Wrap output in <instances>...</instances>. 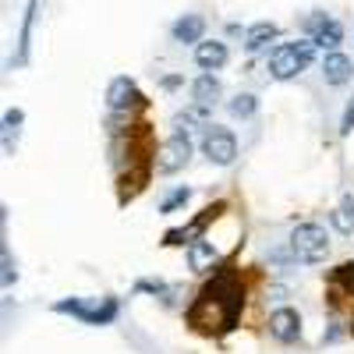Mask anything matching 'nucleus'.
<instances>
[{
    "label": "nucleus",
    "instance_id": "nucleus-1",
    "mask_svg": "<svg viewBox=\"0 0 354 354\" xmlns=\"http://www.w3.org/2000/svg\"><path fill=\"white\" fill-rule=\"evenodd\" d=\"M245 308V290L238 283V273L230 266H220L213 280L198 290L195 305L188 308V326L198 333L213 337V333H230L238 326V315Z\"/></svg>",
    "mask_w": 354,
    "mask_h": 354
},
{
    "label": "nucleus",
    "instance_id": "nucleus-2",
    "mask_svg": "<svg viewBox=\"0 0 354 354\" xmlns=\"http://www.w3.org/2000/svg\"><path fill=\"white\" fill-rule=\"evenodd\" d=\"M315 57V43L312 39H298V43H280L273 53H270V75L277 82H287L294 75H301Z\"/></svg>",
    "mask_w": 354,
    "mask_h": 354
},
{
    "label": "nucleus",
    "instance_id": "nucleus-3",
    "mask_svg": "<svg viewBox=\"0 0 354 354\" xmlns=\"http://www.w3.org/2000/svg\"><path fill=\"white\" fill-rule=\"evenodd\" d=\"M330 252V238L319 223H298L290 230V255L298 262H319Z\"/></svg>",
    "mask_w": 354,
    "mask_h": 354
},
{
    "label": "nucleus",
    "instance_id": "nucleus-4",
    "mask_svg": "<svg viewBox=\"0 0 354 354\" xmlns=\"http://www.w3.org/2000/svg\"><path fill=\"white\" fill-rule=\"evenodd\" d=\"M53 312H61V315H75L82 322H88V326H106V322L117 319V298H103L96 305H88L82 298H64V301H57Z\"/></svg>",
    "mask_w": 354,
    "mask_h": 354
},
{
    "label": "nucleus",
    "instance_id": "nucleus-5",
    "mask_svg": "<svg viewBox=\"0 0 354 354\" xmlns=\"http://www.w3.org/2000/svg\"><path fill=\"white\" fill-rule=\"evenodd\" d=\"M202 153L209 156V163L216 167H230L234 160H238V138H234L227 128H209L202 135Z\"/></svg>",
    "mask_w": 354,
    "mask_h": 354
},
{
    "label": "nucleus",
    "instance_id": "nucleus-6",
    "mask_svg": "<svg viewBox=\"0 0 354 354\" xmlns=\"http://www.w3.org/2000/svg\"><path fill=\"white\" fill-rule=\"evenodd\" d=\"M188 160H192V138H188L185 128H177V131L163 142L156 167H160V174H174V170H181Z\"/></svg>",
    "mask_w": 354,
    "mask_h": 354
},
{
    "label": "nucleus",
    "instance_id": "nucleus-7",
    "mask_svg": "<svg viewBox=\"0 0 354 354\" xmlns=\"http://www.w3.org/2000/svg\"><path fill=\"white\" fill-rule=\"evenodd\" d=\"M308 39L322 50H337L344 43V28L330 15H315V18H308Z\"/></svg>",
    "mask_w": 354,
    "mask_h": 354
},
{
    "label": "nucleus",
    "instance_id": "nucleus-8",
    "mask_svg": "<svg viewBox=\"0 0 354 354\" xmlns=\"http://www.w3.org/2000/svg\"><path fill=\"white\" fill-rule=\"evenodd\" d=\"M216 213H223V202L205 205L202 216H198L195 223H188V227H181V230H167V234H163V245H195V241H198V234L205 230V223L216 220Z\"/></svg>",
    "mask_w": 354,
    "mask_h": 354
},
{
    "label": "nucleus",
    "instance_id": "nucleus-9",
    "mask_svg": "<svg viewBox=\"0 0 354 354\" xmlns=\"http://www.w3.org/2000/svg\"><path fill=\"white\" fill-rule=\"evenodd\" d=\"M270 333L280 340V344H294L301 337V315L294 308H277L270 315Z\"/></svg>",
    "mask_w": 354,
    "mask_h": 354
},
{
    "label": "nucleus",
    "instance_id": "nucleus-10",
    "mask_svg": "<svg viewBox=\"0 0 354 354\" xmlns=\"http://www.w3.org/2000/svg\"><path fill=\"white\" fill-rule=\"evenodd\" d=\"M351 71H354L351 57H344V53H337V50H330L326 57H322V78H326L330 85H344V82H351Z\"/></svg>",
    "mask_w": 354,
    "mask_h": 354
},
{
    "label": "nucleus",
    "instance_id": "nucleus-11",
    "mask_svg": "<svg viewBox=\"0 0 354 354\" xmlns=\"http://www.w3.org/2000/svg\"><path fill=\"white\" fill-rule=\"evenodd\" d=\"M195 64L202 68V71H216V68H223L227 64V46L223 43H195Z\"/></svg>",
    "mask_w": 354,
    "mask_h": 354
},
{
    "label": "nucleus",
    "instance_id": "nucleus-12",
    "mask_svg": "<svg viewBox=\"0 0 354 354\" xmlns=\"http://www.w3.org/2000/svg\"><path fill=\"white\" fill-rule=\"evenodd\" d=\"M174 39L177 43H202V32H205V18L202 15H185L174 21Z\"/></svg>",
    "mask_w": 354,
    "mask_h": 354
},
{
    "label": "nucleus",
    "instance_id": "nucleus-13",
    "mask_svg": "<svg viewBox=\"0 0 354 354\" xmlns=\"http://www.w3.org/2000/svg\"><path fill=\"white\" fill-rule=\"evenodd\" d=\"M138 100H142V96H138V88H135L131 78H113V82H110L106 103H110L113 110H124V106H131V103H138Z\"/></svg>",
    "mask_w": 354,
    "mask_h": 354
},
{
    "label": "nucleus",
    "instance_id": "nucleus-14",
    "mask_svg": "<svg viewBox=\"0 0 354 354\" xmlns=\"http://www.w3.org/2000/svg\"><path fill=\"white\" fill-rule=\"evenodd\" d=\"M277 36H280V28H277L273 21H259V25H252L248 32H245V50L255 53V50H262V46H270Z\"/></svg>",
    "mask_w": 354,
    "mask_h": 354
},
{
    "label": "nucleus",
    "instance_id": "nucleus-15",
    "mask_svg": "<svg viewBox=\"0 0 354 354\" xmlns=\"http://www.w3.org/2000/svg\"><path fill=\"white\" fill-rule=\"evenodd\" d=\"M36 11H39V4H36V0H28V8H25V21H21V36H18V57L11 61V68L25 64V57H28V43H32V25H36Z\"/></svg>",
    "mask_w": 354,
    "mask_h": 354
},
{
    "label": "nucleus",
    "instance_id": "nucleus-16",
    "mask_svg": "<svg viewBox=\"0 0 354 354\" xmlns=\"http://www.w3.org/2000/svg\"><path fill=\"white\" fill-rule=\"evenodd\" d=\"M192 100L202 103V106H213V103L220 100V82L213 78V71H205V75L195 78V85H192Z\"/></svg>",
    "mask_w": 354,
    "mask_h": 354
},
{
    "label": "nucleus",
    "instance_id": "nucleus-17",
    "mask_svg": "<svg viewBox=\"0 0 354 354\" xmlns=\"http://www.w3.org/2000/svg\"><path fill=\"white\" fill-rule=\"evenodd\" d=\"M188 262H192V270L195 273H205V270H213V262H216V248H213V241H195L192 248H188Z\"/></svg>",
    "mask_w": 354,
    "mask_h": 354
},
{
    "label": "nucleus",
    "instance_id": "nucleus-18",
    "mask_svg": "<svg viewBox=\"0 0 354 354\" xmlns=\"http://www.w3.org/2000/svg\"><path fill=\"white\" fill-rule=\"evenodd\" d=\"M330 223L344 234V238H351V234H354V198L351 195H344V202L330 213Z\"/></svg>",
    "mask_w": 354,
    "mask_h": 354
},
{
    "label": "nucleus",
    "instance_id": "nucleus-19",
    "mask_svg": "<svg viewBox=\"0 0 354 354\" xmlns=\"http://www.w3.org/2000/svg\"><path fill=\"white\" fill-rule=\"evenodd\" d=\"M255 110H259V100H255L252 93H241V96H234V100H230V113L238 117V121H248Z\"/></svg>",
    "mask_w": 354,
    "mask_h": 354
},
{
    "label": "nucleus",
    "instance_id": "nucleus-20",
    "mask_svg": "<svg viewBox=\"0 0 354 354\" xmlns=\"http://www.w3.org/2000/svg\"><path fill=\"white\" fill-rule=\"evenodd\" d=\"M188 198H192V188H174V192L160 202V213L167 216V213H174V209H181V205H185Z\"/></svg>",
    "mask_w": 354,
    "mask_h": 354
},
{
    "label": "nucleus",
    "instance_id": "nucleus-21",
    "mask_svg": "<svg viewBox=\"0 0 354 354\" xmlns=\"http://www.w3.org/2000/svg\"><path fill=\"white\" fill-rule=\"evenodd\" d=\"M21 121H25V113H21L18 106L4 110V149H8V153H11V131H18Z\"/></svg>",
    "mask_w": 354,
    "mask_h": 354
},
{
    "label": "nucleus",
    "instance_id": "nucleus-22",
    "mask_svg": "<svg viewBox=\"0 0 354 354\" xmlns=\"http://www.w3.org/2000/svg\"><path fill=\"white\" fill-rule=\"evenodd\" d=\"M330 280H333V283H344V290H347V294H354V262H344V266H337Z\"/></svg>",
    "mask_w": 354,
    "mask_h": 354
},
{
    "label": "nucleus",
    "instance_id": "nucleus-23",
    "mask_svg": "<svg viewBox=\"0 0 354 354\" xmlns=\"http://www.w3.org/2000/svg\"><path fill=\"white\" fill-rule=\"evenodd\" d=\"M354 131V96H351V103H347V110H344V121H340V135L347 138Z\"/></svg>",
    "mask_w": 354,
    "mask_h": 354
},
{
    "label": "nucleus",
    "instance_id": "nucleus-24",
    "mask_svg": "<svg viewBox=\"0 0 354 354\" xmlns=\"http://www.w3.org/2000/svg\"><path fill=\"white\" fill-rule=\"evenodd\" d=\"M15 277H18V273H15V266H11V252L4 248V287H11Z\"/></svg>",
    "mask_w": 354,
    "mask_h": 354
}]
</instances>
